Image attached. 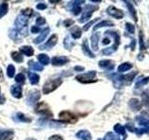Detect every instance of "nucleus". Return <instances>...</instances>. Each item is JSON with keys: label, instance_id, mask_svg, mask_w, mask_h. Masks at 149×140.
Listing matches in <instances>:
<instances>
[{"label": "nucleus", "instance_id": "f257e3e1", "mask_svg": "<svg viewBox=\"0 0 149 140\" xmlns=\"http://www.w3.org/2000/svg\"><path fill=\"white\" fill-rule=\"evenodd\" d=\"M63 83V79L61 78H49L48 79L43 85L42 92L44 94H49L51 92L55 91L56 89L59 88Z\"/></svg>", "mask_w": 149, "mask_h": 140}, {"label": "nucleus", "instance_id": "f03ea898", "mask_svg": "<svg viewBox=\"0 0 149 140\" xmlns=\"http://www.w3.org/2000/svg\"><path fill=\"white\" fill-rule=\"evenodd\" d=\"M106 35H110L112 36L115 38V44L111 47V48H106L104 50H102V53L104 54H106V55H109V54H112L113 52L118 50V47L120 43V37H119V35L118 32H115V31H106L105 32Z\"/></svg>", "mask_w": 149, "mask_h": 140}, {"label": "nucleus", "instance_id": "7ed1b4c3", "mask_svg": "<svg viewBox=\"0 0 149 140\" xmlns=\"http://www.w3.org/2000/svg\"><path fill=\"white\" fill-rule=\"evenodd\" d=\"M96 76V71H88L87 73H84L81 75H78L77 76V80L81 82V83H92V82H96L97 79H94Z\"/></svg>", "mask_w": 149, "mask_h": 140}, {"label": "nucleus", "instance_id": "20e7f679", "mask_svg": "<svg viewBox=\"0 0 149 140\" xmlns=\"http://www.w3.org/2000/svg\"><path fill=\"white\" fill-rule=\"evenodd\" d=\"M59 118L60 120L63 121V123H76L77 121V117L73 114L72 112L67 111V110H63L59 113Z\"/></svg>", "mask_w": 149, "mask_h": 140}, {"label": "nucleus", "instance_id": "39448f33", "mask_svg": "<svg viewBox=\"0 0 149 140\" xmlns=\"http://www.w3.org/2000/svg\"><path fill=\"white\" fill-rule=\"evenodd\" d=\"M40 97H41V92L40 91L38 90H32L30 91L29 92H28V94H27V97H26V104L28 106H34L35 104H36L37 102L39 101L40 99Z\"/></svg>", "mask_w": 149, "mask_h": 140}, {"label": "nucleus", "instance_id": "423d86ee", "mask_svg": "<svg viewBox=\"0 0 149 140\" xmlns=\"http://www.w3.org/2000/svg\"><path fill=\"white\" fill-rule=\"evenodd\" d=\"M97 9H98L97 6H93V5H87V6L85 7V9H84V11H83L82 16L78 20V22H81V23L87 22L88 19H91L92 13L94 12L95 10H97Z\"/></svg>", "mask_w": 149, "mask_h": 140}, {"label": "nucleus", "instance_id": "0eeeda50", "mask_svg": "<svg viewBox=\"0 0 149 140\" xmlns=\"http://www.w3.org/2000/svg\"><path fill=\"white\" fill-rule=\"evenodd\" d=\"M35 112H36V113H37V114L44 115L46 117H52V112L50 111L49 106L47 105L46 103H44V102L39 103V104L36 106Z\"/></svg>", "mask_w": 149, "mask_h": 140}, {"label": "nucleus", "instance_id": "6e6552de", "mask_svg": "<svg viewBox=\"0 0 149 140\" xmlns=\"http://www.w3.org/2000/svg\"><path fill=\"white\" fill-rule=\"evenodd\" d=\"M28 17L22 15V14H20L17 18L15 22H14V24L17 27V29L19 31H22L23 29H25L26 28V25H27V22H28Z\"/></svg>", "mask_w": 149, "mask_h": 140}, {"label": "nucleus", "instance_id": "1a4fd4ad", "mask_svg": "<svg viewBox=\"0 0 149 140\" xmlns=\"http://www.w3.org/2000/svg\"><path fill=\"white\" fill-rule=\"evenodd\" d=\"M57 42H58V36H57V35L54 34L49 37L45 44L39 46V50H50L51 48H53V47L57 44Z\"/></svg>", "mask_w": 149, "mask_h": 140}, {"label": "nucleus", "instance_id": "9d476101", "mask_svg": "<svg viewBox=\"0 0 149 140\" xmlns=\"http://www.w3.org/2000/svg\"><path fill=\"white\" fill-rule=\"evenodd\" d=\"M12 119L16 123H29L32 121V119L27 117L26 115H24L22 112H17L13 116H12Z\"/></svg>", "mask_w": 149, "mask_h": 140}, {"label": "nucleus", "instance_id": "9b49d317", "mask_svg": "<svg viewBox=\"0 0 149 140\" xmlns=\"http://www.w3.org/2000/svg\"><path fill=\"white\" fill-rule=\"evenodd\" d=\"M69 62V58H67L66 56H54L51 59V64L54 66H61L65 64H67Z\"/></svg>", "mask_w": 149, "mask_h": 140}, {"label": "nucleus", "instance_id": "f8f14e48", "mask_svg": "<svg viewBox=\"0 0 149 140\" xmlns=\"http://www.w3.org/2000/svg\"><path fill=\"white\" fill-rule=\"evenodd\" d=\"M107 13L109 14V15L111 16H113L116 19H122L124 17V13L122 10H120V9L118 8H116L113 6H110L108 8H107Z\"/></svg>", "mask_w": 149, "mask_h": 140}, {"label": "nucleus", "instance_id": "ddd939ff", "mask_svg": "<svg viewBox=\"0 0 149 140\" xmlns=\"http://www.w3.org/2000/svg\"><path fill=\"white\" fill-rule=\"evenodd\" d=\"M99 66L105 70H113L115 68V62L112 60H102L99 62Z\"/></svg>", "mask_w": 149, "mask_h": 140}, {"label": "nucleus", "instance_id": "4468645a", "mask_svg": "<svg viewBox=\"0 0 149 140\" xmlns=\"http://www.w3.org/2000/svg\"><path fill=\"white\" fill-rule=\"evenodd\" d=\"M10 92L13 97L20 99L22 97V87L21 85H12L10 88Z\"/></svg>", "mask_w": 149, "mask_h": 140}, {"label": "nucleus", "instance_id": "2eb2a0df", "mask_svg": "<svg viewBox=\"0 0 149 140\" xmlns=\"http://www.w3.org/2000/svg\"><path fill=\"white\" fill-rule=\"evenodd\" d=\"M81 3H85V2L84 1H73V2L69 3L68 7H72L71 10L74 15H78V14L81 12V8H80Z\"/></svg>", "mask_w": 149, "mask_h": 140}, {"label": "nucleus", "instance_id": "dca6fc26", "mask_svg": "<svg viewBox=\"0 0 149 140\" xmlns=\"http://www.w3.org/2000/svg\"><path fill=\"white\" fill-rule=\"evenodd\" d=\"M50 29H49V27H46L45 29H43L41 31V34H39V36L36 37V38L34 39V43L35 44H39L41 43L42 41H44L45 38L47 37V36L49 35V33Z\"/></svg>", "mask_w": 149, "mask_h": 140}, {"label": "nucleus", "instance_id": "f3484780", "mask_svg": "<svg viewBox=\"0 0 149 140\" xmlns=\"http://www.w3.org/2000/svg\"><path fill=\"white\" fill-rule=\"evenodd\" d=\"M14 137V132L12 130L0 131V140H12Z\"/></svg>", "mask_w": 149, "mask_h": 140}, {"label": "nucleus", "instance_id": "a211bd4d", "mask_svg": "<svg viewBox=\"0 0 149 140\" xmlns=\"http://www.w3.org/2000/svg\"><path fill=\"white\" fill-rule=\"evenodd\" d=\"M82 50L85 55H87L88 57H91V58H94L95 55L94 53L92 52V51L90 50V48H88V39L85 38L83 40V43H82Z\"/></svg>", "mask_w": 149, "mask_h": 140}, {"label": "nucleus", "instance_id": "6ab92c4d", "mask_svg": "<svg viewBox=\"0 0 149 140\" xmlns=\"http://www.w3.org/2000/svg\"><path fill=\"white\" fill-rule=\"evenodd\" d=\"M76 136L81 140H91V134L88 130H80L76 134Z\"/></svg>", "mask_w": 149, "mask_h": 140}, {"label": "nucleus", "instance_id": "aec40b11", "mask_svg": "<svg viewBox=\"0 0 149 140\" xmlns=\"http://www.w3.org/2000/svg\"><path fill=\"white\" fill-rule=\"evenodd\" d=\"M129 106L130 107V109H132L134 111H138L142 108V103L138 99H130L129 102Z\"/></svg>", "mask_w": 149, "mask_h": 140}, {"label": "nucleus", "instance_id": "412c9836", "mask_svg": "<svg viewBox=\"0 0 149 140\" xmlns=\"http://www.w3.org/2000/svg\"><path fill=\"white\" fill-rule=\"evenodd\" d=\"M20 51L22 54L26 55L27 57H31L35 53V50L31 46H22L20 48Z\"/></svg>", "mask_w": 149, "mask_h": 140}, {"label": "nucleus", "instance_id": "4be33fe9", "mask_svg": "<svg viewBox=\"0 0 149 140\" xmlns=\"http://www.w3.org/2000/svg\"><path fill=\"white\" fill-rule=\"evenodd\" d=\"M28 66H29L30 69L33 70V71H43L44 70L43 65L36 63L35 61H33V60H30L29 62H28Z\"/></svg>", "mask_w": 149, "mask_h": 140}, {"label": "nucleus", "instance_id": "5701e85b", "mask_svg": "<svg viewBox=\"0 0 149 140\" xmlns=\"http://www.w3.org/2000/svg\"><path fill=\"white\" fill-rule=\"evenodd\" d=\"M8 35H9V37H10L11 39H13L15 42H21V38H20L21 33L18 29H14V28H12V29L9 30Z\"/></svg>", "mask_w": 149, "mask_h": 140}, {"label": "nucleus", "instance_id": "b1692460", "mask_svg": "<svg viewBox=\"0 0 149 140\" xmlns=\"http://www.w3.org/2000/svg\"><path fill=\"white\" fill-rule=\"evenodd\" d=\"M99 37H100L99 32L93 33L92 36H91V47L94 50H98V41H99Z\"/></svg>", "mask_w": 149, "mask_h": 140}, {"label": "nucleus", "instance_id": "393cba45", "mask_svg": "<svg viewBox=\"0 0 149 140\" xmlns=\"http://www.w3.org/2000/svg\"><path fill=\"white\" fill-rule=\"evenodd\" d=\"M114 130L116 131V133H118L121 135V137L125 138L127 135H126V130H125V127L122 126L119 123H116L115 126H114Z\"/></svg>", "mask_w": 149, "mask_h": 140}, {"label": "nucleus", "instance_id": "a878e982", "mask_svg": "<svg viewBox=\"0 0 149 140\" xmlns=\"http://www.w3.org/2000/svg\"><path fill=\"white\" fill-rule=\"evenodd\" d=\"M70 33H71L72 37H73V38H74V39L79 38V37L81 36V34H82L81 29L78 26H74L72 29L70 30Z\"/></svg>", "mask_w": 149, "mask_h": 140}, {"label": "nucleus", "instance_id": "bb28decb", "mask_svg": "<svg viewBox=\"0 0 149 140\" xmlns=\"http://www.w3.org/2000/svg\"><path fill=\"white\" fill-rule=\"evenodd\" d=\"M28 78H29V80H30V83L32 85H36L39 82V76L36 73H32V72H28Z\"/></svg>", "mask_w": 149, "mask_h": 140}, {"label": "nucleus", "instance_id": "cd10ccee", "mask_svg": "<svg viewBox=\"0 0 149 140\" xmlns=\"http://www.w3.org/2000/svg\"><path fill=\"white\" fill-rule=\"evenodd\" d=\"M63 46H64V48L66 50H70L74 46V42L72 41V39L70 38L69 36H66L64 37V39H63Z\"/></svg>", "mask_w": 149, "mask_h": 140}, {"label": "nucleus", "instance_id": "c85d7f7f", "mask_svg": "<svg viewBox=\"0 0 149 140\" xmlns=\"http://www.w3.org/2000/svg\"><path fill=\"white\" fill-rule=\"evenodd\" d=\"M11 58L14 62L16 63H22L23 62V56L19 51H12L11 52Z\"/></svg>", "mask_w": 149, "mask_h": 140}, {"label": "nucleus", "instance_id": "c756f323", "mask_svg": "<svg viewBox=\"0 0 149 140\" xmlns=\"http://www.w3.org/2000/svg\"><path fill=\"white\" fill-rule=\"evenodd\" d=\"M37 60L39 61L40 64H44V65H47L49 64V57L45 53H41V54L37 55Z\"/></svg>", "mask_w": 149, "mask_h": 140}, {"label": "nucleus", "instance_id": "7c9ffc66", "mask_svg": "<svg viewBox=\"0 0 149 140\" xmlns=\"http://www.w3.org/2000/svg\"><path fill=\"white\" fill-rule=\"evenodd\" d=\"M8 11V4L7 2H3L0 4V19H2Z\"/></svg>", "mask_w": 149, "mask_h": 140}, {"label": "nucleus", "instance_id": "2f4dec72", "mask_svg": "<svg viewBox=\"0 0 149 140\" xmlns=\"http://www.w3.org/2000/svg\"><path fill=\"white\" fill-rule=\"evenodd\" d=\"M125 3L127 4V7H128L129 10H130V15H132V18H133V20L135 22H137V13H136V10H135V8H133V6L132 5V3L129 2V1H125Z\"/></svg>", "mask_w": 149, "mask_h": 140}, {"label": "nucleus", "instance_id": "473e14b6", "mask_svg": "<svg viewBox=\"0 0 149 140\" xmlns=\"http://www.w3.org/2000/svg\"><path fill=\"white\" fill-rule=\"evenodd\" d=\"M105 26H114V23L110 22V21H102L100 23H98L94 26L93 28V31H96L97 29H99V28H102V27H105Z\"/></svg>", "mask_w": 149, "mask_h": 140}, {"label": "nucleus", "instance_id": "72a5a7b5", "mask_svg": "<svg viewBox=\"0 0 149 140\" xmlns=\"http://www.w3.org/2000/svg\"><path fill=\"white\" fill-rule=\"evenodd\" d=\"M136 120H138L139 124L143 126V127H144V129H147L149 131V120L144 119L143 117H137Z\"/></svg>", "mask_w": 149, "mask_h": 140}, {"label": "nucleus", "instance_id": "f704fd0d", "mask_svg": "<svg viewBox=\"0 0 149 140\" xmlns=\"http://www.w3.org/2000/svg\"><path fill=\"white\" fill-rule=\"evenodd\" d=\"M132 67V64H130V63H123V64H121L119 65L118 70V72H124V71H128V70H130Z\"/></svg>", "mask_w": 149, "mask_h": 140}, {"label": "nucleus", "instance_id": "c9c22d12", "mask_svg": "<svg viewBox=\"0 0 149 140\" xmlns=\"http://www.w3.org/2000/svg\"><path fill=\"white\" fill-rule=\"evenodd\" d=\"M14 74H15V67L13 64H9L7 67V75L8 78H13Z\"/></svg>", "mask_w": 149, "mask_h": 140}, {"label": "nucleus", "instance_id": "e433bc0d", "mask_svg": "<svg viewBox=\"0 0 149 140\" xmlns=\"http://www.w3.org/2000/svg\"><path fill=\"white\" fill-rule=\"evenodd\" d=\"M25 76L23 75L22 73H19V74H17V76L15 77V81L16 82H18V83H21V84H22V83H25Z\"/></svg>", "mask_w": 149, "mask_h": 140}, {"label": "nucleus", "instance_id": "4c0bfd02", "mask_svg": "<svg viewBox=\"0 0 149 140\" xmlns=\"http://www.w3.org/2000/svg\"><path fill=\"white\" fill-rule=\"evenodd\" d=\"M142 98H143V105L149 107V93L146 92H144L143 94H142Z\"/></svg>", "mask_w": 149, "mask_h": 140}, {"label": "nucleus", "instance_id": "58836bf2", "mask_svg": "<svg viewBox=\"0 0 149 140\" xmlns=\"http://www.w3.org/2000/svg\"><path fill=\"white\" fill-rule=\"evenodd\" d=\"M149 82V77H146V78H143L142 79H140V80H138L136 82V85H135V87L136 88H139V87H141L143 85H144V84H146Z\"/></svg>", "mask_w": 149, "mask_h": 140}, {"label": "nucleus", "instance_id": "ea45409f", "mask_svg": "<svg viewBox=\"0 0 149 140\" xmlns=\"http://www.w3.org/2000/svg\"><path fill=\"white\" fill-rule=\"evenodd\" d=\"M33 13H34V10H33V9L30 8H24V9H22V15H24V16H26L28 18L31 17L33 15Z\"/></svg>", "mask_w": 149, "mask_h": 140}, {"label": "nucleus", "instance_id": "a19ab883", "mask_svg": "<svg viewBox=\"0 0 149 140\" xmlns=\"http://www.w3.org/2000/svg\"><path fill=\"white\" fill-rule=\"evenodd\" d=\"M126 29H127L128 32L132 33V34H134V32H135V27H134V25H132V23H130V22L126 23Z\"/></svg>", "mask_w": 149, "mask_h": 140}, {"label": "nucleus", "instance_id": "79ce46f5", "mask_svg": "<svg viewBox=\"0 0 149 140\" xmlns=\"http://www.w3.org/2000/svg\"><path fill=\"white\" fill-rule=\"evenodd\" d=\"M140 49L142 50L146 49V46H144V42H143V35L142 31H140Z\"/></svg>", "mask_w": 149, "mask_h": 140}, {"label": "nucleus", "instance_id": "37998d69", "mask_svg": "<svg viewBox=\"0 0 149 140\" xmlns=\"http://www.w3.org/2000/svg\"><path fill=\"white\" fill-rule=\"evenodd\" d=\"M115 139H116V136H115V134H114L113 133H112V132L107 133V134H105L104 138V140H115Z\"/></svg>", "mask_w": 149, "mask_h": 140}, {"label": "nucleus", "instance_id": "c03bdc74", "mask_svg": "<svg viewBox=\"0 0 149 140\" xmlns=\"http://www.w3.org/2000/svg\"><path fill=\"white\" fill-rule=\"evenodd\" d=\"M36 24L37 25H43V24H45L46 23V20H45V18L44 17H38L36 19Z\"/></svg>", "mask_w": 149, "mask_h": 140}, {"label": "nucleus", "instance_id": "a18cd8bd", "mask_svg": "<svg viewBox=\"0 0 149 140\" xmlns=\"http://www.w3.org/2000/svg\"><path fill=\"white\" fill-rule=\"evenodd\" d=\"M97 21H98V19H94V20H93V21H91L90 22H88L87 24L83 27V30H84V31H87V30H88V28H90V27H91V26L93 24V23H94L95 22H97Z\"/></svg>", "mask_w": 149, "mask_h": 140}, {"label": "nucleus", "instance_id": "49530a36", "mask_svg": "<svg viewBox=\"0 0 149 140\" xmlns=\"http://www.w3.org/2000/svg\"><path fill=\"white\" fill-rule=\"evenodd\" d=\"M72 24H74V21L71 20V19H66V20L63 22V25L65 27H69V26H71Z\"/></svg>", "mask_w": 149, "mask_h": 140}, {"label": "nucleus", "instance_id": "de8ad7c7", "mask_svg": "<svg viewBox=\"0 0 149 140\" xmlns=\"http://www.w3.org/2000/svg\"><path fill=\"white\" fill-rule=\"evenodd\" d=\"M49 140H64V139L63 138V136H61L59 134H54V135H51L49 138Z\"/></svg>", "mask_w": 149, "mask_h": 140}, {"label": "nucleus", "instance_id": "09e8293b", "mask_svg": "<svg viewBox=\"0 0 149 140\" xmlns=\"http://www.w3.org/2000/svg\"><path fill=\"white\" fill-rule=\"evenodd\" d=\"M36 8L39 9V10H43V9H46L47 8V4L45 3H39L36 5Z\"/></svg>", "mask_w": 149, "mask_h": 140}, {"label": "nucleus", "instance_id": "8fccbe9b", "mask_svg": "<svg viewBox=\"0 0 149 140\" xmlns=\"http://www.w3.org/2000/svg\"><path fill=\"white\" fill-rule=\"evenodd\" d=\"M126 128L129 129V131H130V132H132V133H135V130H136V128H134V126L130 123L126 124Z\"/></svg>", "mask_w": 149, "mask_h": 140}, {"label": "nucleus", "instance_id": "3c124183", "mask_svg": "<svg viewBox=\"0 0 149 140\" xmlns=\"http://www.w3.org/2000/svg\"><path fill=\"white\" fill-rule=\"evenodd\" d=\"M41 29L39 27H37V26H32L31 28V32L33 33V34H36V33H38Z\"/></svg>", "mask_w": 149, "mask_h": 140}, {"label": "nucleus", "instance_id": "603ef678", "mask_svg": "<svg viewBox=\"0 0 149 140\" xmlns=\"http://www.w3.org/2000/svg\"><path fill=\"white\" fill-rule=\"evenodd\" d=\"M5 102H6V98H5L4 95H2L1 92H0V105L5 104Z\"/></svg>", "mask_w": 149, "mask_h": 140}, {"label": "nucleus", "instance_id": "864d4df0", "mask_svg": "<svg viewBox=\"0 0 149 140\" xmlns=\"http://www.w3.org/2000/svg\"><path fill=\"white\" fill-rule=\"evenodd\" d=\"M74 69L77 70V71H84V67L83 66H78V65H77V66H74Z\"/></svg>", "mask_w": 149, "mask_h": 140}, {"label": "nucleus", "instance_id": "5fc2aeb1", "mask_svg": "<svg viewBox=\"0 0 149 140\" xmlns=\"http://www.w3.org/2000/svg\"><path fill=\"white\" fill-rule=\"evenodd\" d=\"M111 42L110 38H107V37H105V38L104 39V41H102V44H109Z\"/></svg>", "mask_w": 149, "mask_h": 140}, {"label": "nucleus", "instance_id": "6e6d98bb", "mask_svg": "<svg viewBox=\"0 0 149 140\" xmlns=\"http://www.w3.org/2000/svg\"><path fill=\"white\" fill-rule=\"evenodd\" d=\"M130 48H132V50L135 49V40L132 39V43H130Z\"/></svg>", "mask_w": 149, "mask_h": 140}, {"label": "nucleus", "instance_id": "4d7b16f0", "mask_svg": "<svg viewBox=\"0 0 149 140\" xmlns=\"http://www.w3.org/2000/svg\"><path fill=\"white\" fill-rule=\"evenodd\" d=\"M3 78H4V75H3V71H2V69H1V67H0V79H2V80H3Z\"/></svg>", "mask_w": 149, "mask_h": 140}, {"label": "nucleus", "instance_id": "13d9d810", "mask_svg": "<svg viewBox=\"0 0 149 140\" xmlns=\"http://www.w3.org/2000/svg\"><path fill=\"white\" fill-rule=\"evenodd\" d=\"M25 140H36V139L34 138V137H29V138H27V139H25Z\"/></svg>", "mask_w": 149, "mask_h": 140}, {"label": "nucleus", "instance_id": "bf43d9fd", "mask_svg": "<svg viewBox=\"0 0 149 140\" xmlns=\"http://www.w3.org/2000/svg\"><path fill=\"white\" fill-rule=\"evenodd\" d=\"M147 47L149 48V39H148V41H147Z\"/></svg>", "mask_w": 149, "mask_h": 140}]
</instances>
